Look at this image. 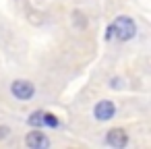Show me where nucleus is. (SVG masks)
<instances>
[{
  "instance_id": "f257e3e1",
  "label": "nucleus",
  "mask_w": 151,
  "mask_h": 149,
  "mask_svg": "<svg viewBox=\"0 0 151 149\" xmlns=\"http://www.w3.org/2000/svg\"><path fill=\"white\" fill-rule=\"evenodd\" d=\"M134 33H137V25H134V21H132L130 17H118V19L108 27L106 37H108V40L116 37V40H120V42H128V40L134 37Z\"/></svg>"
},
{
  "instance_id": "f03ea898",
  "label": "nucleus",
  "mask_w": 151,
  "mask_h": 149,
  "mask_svg": "<svg viewBox=\"0 0 151 149\" xmlns=\"http://www.w3.org/2000/svg\"><path fill=\"white\" fill-rule=\"evenodd\" d=\"M11 93H13V97H17V99H21V101H29V99L35 95V87H33V83L27 81V79H17V81H13V85H11Z\"/></svg>"
},
{
  "instance_id": "7ed1b4c3",
  "label": "nucleus",
  "mask_w": 151,
  "mask_h": 149,
  "mask_svg": "<svg viewBox=\"0 0 151 149\" xmlns=\"http://www.w3.org/2000/svg\"><path fill=\"white\" fill-rule=\"evenodd\" d=\"M25 145H27L29 149H48V147H50V139H48L44 132H40V130L35 128V130L27 132Z\"/></svg>"
},
{
  "instance_id": "20e7f679",
  "label": "nucleus",
  "mask_w": 151,
  "mask_h": 149,
  "mask_svg": "<svg viewBox=\"0 0 151 149\" xmlns=\"http://www.w3.org/2000/svg\"><path fill=\"white\" fill-rule=\"evenodd\" d=\"M93 114H95L97 120H110V118L116 116V106H114L112 101H108V99H101V101L95 104Z\"/></svg>"
},
{
  "instance_id": "39448f33",
  "label": "nucleus",
  "mask_w": 151,
  "mask_h": 149,
  "mask_svg": "<svg viewBox=\"0 0 151 149\" xmlns=\"http://www.w3.org/2000/svg\"><path fill=\"white\" fill-rule=\"evenodd\" d=\"M106 141H108V145L114 147V149H124V147L128 145V135H126L122 128H112V130L108 132Z\"/></svg>"
},
{
  "instance_id": "423d86ee",
  "label": "nucleus",
  "mask_w": 151,
  "mask_h": 149,
  "mask_svg": "<svg viewBox=\"0 0 151 149\" xmlns=\"http://www.w3.org/2000/svg\"><path fill=\"white\" fill-rule=\"evenodd\" d=\"M31 126H35V128H40V126H44V112H33L31 116H29V120H27Z\"/></svg>"
},
{
  "instance_id": "0eeeda50",
  "label": "nucleus",
  "mask_w": 151,
  "mask_h": 149,
  "mask_svg": "<svg viewBox=\"0 0 151 149\" xmlns=\"http://www.w3.org/2000/svg\"><path fill=\"white\" fill-rule=\"evenodd\" d=\"M44 124H48V126L56 128V126H58V118H56L54 114H48V112H44Z\"/></svg>"
},
{
  "instance_id": "6e6552de",
  "label": "nucleus",
  "mask_w": 151,
  "mask_h": 149,
  "mask_svg": "<svg viewBox=\"0 0 151 149\" xmlns=\"http://www.w3.org/2000/svg\"><path fill=\"white\" fill-rule=\"evenodd\" d=\"M9 135H11V128L4 126V124H0V139H6Z\"/></svg>"
}]
</instances>
